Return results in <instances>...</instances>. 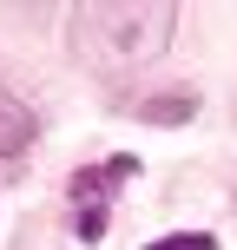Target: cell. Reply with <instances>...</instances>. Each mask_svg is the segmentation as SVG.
<instances>
[{
  "mask_svg": "<svg viewBox=\"0 0 237 250\" xmlns=\"http://www.w3.org/2000/svg\"><path fill=\"white\" fill-rule=\"evenodd\" d=\"M138 119H191V92H165L158 105H138Z\"/></svg>",
  "mask_w": 237,
  "mask_h": 250,
  "instance_id": "obj_3",
  "label": "cell"
},
{
  "mask_svg": "<svg viewBox=\"0 0 237 250\" xmlns=\"http://www.w3.org/2000/svg\"><path fill=\"white\" fill-rule=\"evenodd\" d=\"M178 26L172 0H86L73 7V46L86 60H151Z\"/></svg>",
  "mask_w": 237,
  "mask_h": 250,
  "instance_id": "obj_1",
  "label": "cell"
},
{
  "mask_svg": "<svg viewBox=\"0 0 237 250\" xmlns=\"http://www.w3.org/2000/svg\"><path fill=\"white\" fill-rule=\"evenodd\" d=\"M33 132H40V119L26 112L7 86H0V158H20V151L33 145Z\"/></svg>",
  "mask_w": 237,
  "mask_h": 250,
  "instance_id": "obj_2",
  "label": "cell"
},
{
  "mask_svg": "<svg viewBox=\"0 0 237 250\" xmlns=\"http://www.w3.org/2000/svg\"><path fill=\"white\" fill-rule=\"evenodd\" d=\"M145 250H217V244L198 237V230H185V237H158V244H145Z\"/></svg>",
  "mask_w": 237,
  "mask_h": 250,
  "instance_id": "obj_4",
  "label": "cell"
}]
</instances>
